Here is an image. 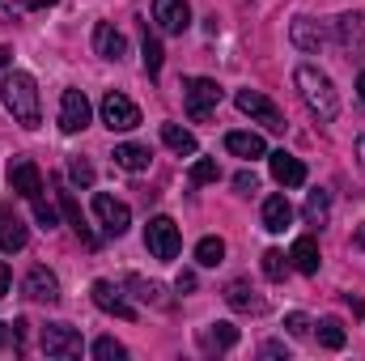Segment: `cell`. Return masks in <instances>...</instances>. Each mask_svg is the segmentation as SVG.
Here are the masks:
<instances>
[{
    "label": "cell",
    "instance_id": "ab89813d",
    "mask_svg": "<svg viewBox=\"0 0 365 361\" xmlns=\"http://www.w3.org/2000/svg\"><path fill=\"white\" fill-rule=\"evenodd\" d=\"M175 289H179V293H191V289H195V272H179Z\"/></svg>",
    "mask_w": 365,
    "mask_h": 361
},
{
    "label": "cell",
    "instance_id": "44dd1931",
    "mask_svg": "<svg viewBox=\"0 0 365 361\" xmlns=\"http://www.w3.org/2000/svg\"><path fill=\"white\" fill-rule=\"evenodd\" d=\"M238 345V327L234 323H208L204 332H200V349L204 353H225V349H234Z\"/></svg>",
    "mask_w": 365,
    "mask_h": 361
},
{
    "label": "cell",
    "instance_id": "bcb514c9",
    "mask_svg": "<svg viewBox=\"0 0 365 361\" xmlns=\"http://www.w3.org/2000/svg\"><path fill=\"white\" fill-rule=\"evenodd\" d=\"M357 93H361V102H365V73L357 77Z\"/></svg>",
    "mask_w": 365,
    "mask_h": 361
},
{
    "label": "cell",
    "instance_id": "836d02e7",
    "mask_svg": "<svg viewBox=\"0 0 365 361\" xmlns=\"http://www.w3.org/2000/svg\"><path fill=\"white\" fill-rule=\"evenodd\" d=\"M217 179H221V171H217V162H212V158H200V162L191 166V183H195V187L217 183Z\"/></svg>",
    "mask_w": 365,
    "mask_h": 361
},
{
    "label": "cell",
    "instance_id": "b9f144b4",
    "mask_svg": "<svg viewBox=\"0 0 365 361\" xmlns=\"http://www.w3.org/2000/svg\"><path fill=\"white\" fill-rule=\"evenodd\" d=\"M9 285H13V276H9V268H4V264H0V298L9 293Z\"/></svg>",
    "mask_w": 365,
    "mask_h": 361
},
{
    "label": "cell",
    "instance_id": "1f68e13d",
    "mask_svg": "<svg viewBox=\"0 0 365 361\" xmlns=\"http://www.w3.org/2000/svg\"><path fill=\"white\" fill-rule=\"evenodd\" d=\"M93 357L98 361H123L128 357V349H123L115 336H102V340H93Z\"/></svg>",
    "mask_w": 365,
    "mask_h": 361
},
{
    "label": "cell",
    "instance_id": "4dcf8cb0",
    "mask_svg": "<svg viewBox=\"0 0 365 361\" xmlns=\"http://www.w3.org/2000/svg\"><path fill=\"white\" fill-rule=\"evenodd\" d=\"M140 56H145V73H149V77H158V73H162V43H158L153 34H145Z\"/></svg>",
    "mask_w": 365,
    "mask_h": 361
},
{
    "label": "cell",
    "instance_id": "f35d334b",
    "mask_svg": "<svg viewBox=\"0 0 365 361\" xmlns=\"http://www.w3.org/2000/svg\"><path fill=\"white\" fill-rule=\"evenodd\" d=\"M234 187H238V191H255V175H251V171L234 175Z\"/></svg>",
    "mask_w": 365,
    "mask_h": 361
},
{
    "label": "cell",
    "instance_id": "8fae6325",
    "mask_svg": "<svg viewBox=\"0 0 365 361\" xmlns=\"http://www.w3.org/2000/svg\"><path fill=\"white\" fill-rule=\"evenodd\" d=\"M60 128L64 132L90 128V98H86V90H64V98H60Z\"/></svg>",
    "mask_w": 365,
    "mask_h": 361
},
{
    "label": "cell",
    "instance_id": "f1b7e54d",
    "mask_svg": "<svg viewBox=\"0 0 365 361\" xmlns=\"http://www.w3.org/2000/svg\"><path fill=\"white\" fill-rule=\"evenodd\" d=\"M327 213H331V195H327V191H310V200H306V221H310V225H323Z\"/></svg>",
    "mask_w": 365,
    "mask_h": 361
},
{
    "label": "cell",
    "instance_id": "7a4b0ae2",
    "mask_svg": "<svg viewBox=\"0 0 365 361\" xmlns=\"http://www.w3.org/2000/svg\"><path fill=\"white\" fill-rule=\"evenodd\" d=\"M0 102L9 106V115H13L21 128H30V132L38 128L43 106H38V86H34L30 73H9L4 86H0Z\"/></svg>",
    "mask_w": 365,
    "mask_h": 361
},
{
    "label": "cell",
    "instance_id": "7bdbcfd3",
    "mask_svg": "<svg viewBox=\"0 0 365 361\" xmlns=\"http://www.w3.org/2000/svg\"><path fill=\"white\" fill-rule=\"evenodd\" d=\"M56 0H21V9H51Z\"/></svg>",
    "mask_w": 365,
    "mask_h": 361
},
{
    "label": "cell",
    "instance_id": "4316f807",
    "mask_svg": "<svg viewBox=\"0 0 365 361\" xmlns=\"http://www.w3.org/2000/svg\"><path fill=\"white\" fill-rule=\"evenodd\" d=\"M221 260H225V243H221V238L208 234V238L195 243V264H200V268H217Z\"/></svg>",
    "mask_w": 365,
    "mask_h": 361
},
{
    "label": "cell",
    "instance_id": "9a60e30c",
    "mask_svg": "<svg viewBox=\"0 0 365 361\" xmlns=\"http://www.w3.org/2000/svg\"><path fill=\"white\" fill-rule=\"evenodd\" d=\"M268 166H272V179L280 183V187H302V183H306V166H302L293 153H284V149L268 153Z\"/></svg>",
    "mask_w": 365,
    "mask_h": 361
},
{
    "label": "cell",
    "instance_id": "8d00e7d4",
    "mask_svg": "<svg viewBox=\"0 0 365 361\" xmlns=\"http://www.w3.org/2000/svg\"><path fill=\"white\" fill-rule=\"evenodd\" d=\"M284 327H289V336H310V327H314V323H310L302 310H293V315L284 319Z\"/></svg>",
    "mask_w": 365,
    "mask_h": 361
},
{
    "label": "cell",
    "instance_id": "e575fe53",
    "mask_svg": "<svg viewBox=\"0 0 365 361\" xmlns=\"http://www.w3.org/2000/svg\"><path fill=\"white\" fill-rule=\"evenodd\" d=\"M68 175H73V183L90 187V183H93V166L86 162V158H73V162H68Z\"/></svg>",
    "mask_w": 365,
    "mask_h": 361
},
{
    "label": "cell",
    "instance_id": "277c9868",
    "mask_svg": "<svg viewBox=\"0 0 365 361\" xmlns=\"http://www.w3.org/2000/svg\"><path fill=\"white\" fill-rule=\"evenodd\" d=\"M145 247H149L153 260H175V255L182 251L179 225H175L170 217H153V221L145 225Z\"/></svg>",
    "mask_w": 365,
    "mask_h": 361
},
{
    "label": "cell",
    "instance_id": "4fadbf2b",
    "mask_svg": "<svg viewBox=\"0 0 365 361\" xmlns=\"http://www.w3.org/2000/svg\"><path fill=\"white\" fill-rule=\"evenodd\" d=\"M9 183H13V191L26 195V200H38V195H43V175H38V166H34L30 158H17V162L9 166Z\"/></svg>",
    "mask_w": 365,
    "mask_h": 361
},
{
    "label": "cell",
    "instance_id": "2e32d148",
    "mask_svg": "<svg viewBox=\"0 0 365 361\" xmlns=\"http://www.w3.org/2000/svg\"><path fill=\"white\" fill-rule=\"evenodd\" d=\"M26 298H34V302H47V306H56V302H60V280H56V272H47V268H30V276H26Z\"/></svg>",
    "mask_w": 365,
    "mask_h": 361
},
{
    "label": "cell",
    "instance_id": "5b68a950",
    "mask_svg": "<svg viewBox=\"0 0 365 361\" xmlns=\"http://www.w3.org/2000/svg\"><path fill=\"white\" fill-rule=\"evenodd\" d=\"M234 102H238L242 115H251V119L264 123L268 132H284V115H280V106H276L272 98H264L259 90H238L234 93Z\"/></svg>",
    "mask_w": 365,
    "mask_h": 361
},
{
    "label": "cell",
    "instance_id": "5bb4252c",
    "mask_svg": "<svg viewBox=\"0 0 365 361\" xmlns=\"http://www.w3.org/2000/svg\"><path fill=\"white\" fill-rule=\"evenodd\" d=\"M56 200H60V208H64V217H68V225H73V230H77V238H81V243H86V247H98V238H93L90 234V225H86V213H81V204H77V195H73V191H68V187H64V183L56 179Z\"/></svg>",
    "mask_w": 365,
    "mask_h": 361
},
{
    "label": "cell",
    "instance_id": "ffe728a7",
    "mask_svg": "<svg viewBox=\"0 0 365 361\" xmlns=\"http://www.w3.org/2000/svg\"><path fill=\"white\" fill-rule=\"evenodd\" d=\"M225 302L234 306V310H242V315H264V298L247 285V280H234V285H225Z\"/></svg>",
    "mask_w": 365,
    "mask_h": 361
},
{
    "label": "cell",
    "instance_id": "7402d4cb",
    "mask_svg": "<svg viewBox=\"0 0 365 361\" xmlns=\"http://www.w3.org/2000/svg\"><path fill=\"white\" fill-rule=\"evenodd\" d=\"M225 149H230L234 158H247V162H255V158L268 153V145H264L259 132H230V136H225Z\"/></svg>",
    "mask_w": 365,
    "mask_h": 361
},
{
    "label": "cell",
    "instance_id": "30bf717a",
    "mask_svg": "<svg viewBox=\"0 0 365 361\" xmlns=\"http://www.w3.org/2000/svg\"><path fill=\"white\" fill-rule=\"evenodd\" d=\"M90 298H93V306L98 310H106V315H115V319H136V306L123 298V289L115 285V280H93V289H90Z\"/></svg>",
    "mask_w": 365,
    "mask_h": 361
},
{
    "label": "cell",
    "instance_id": "7dc6e473",
    "mask_svg": "<svg viewBox=\"0 0 365 361\" xmlns=\"http://www.w3.org/2000/svg\"><path fill=\"white\" fill-rule=\"evenodd\" d=\"M353 247H365V230L357 234V238H353Z\"/></svg>",
    "mask_w": 365,
    "mask_h": 361
},
{
    "label": "cell",
    "instance_id": "ba28073f",
    "mask_svg": "<svg viewBox=\"0 0 365 361\" xmlns=\"http://www.w3.org/2000/svg\"><path fill=\"white\" fill-rule=\"evenodd\" d=\"M102 123L110 128V132H132L136 123H140V106L132 102V98H123V93H106L102 98Z\"/></svg>",
    "mask_w": 365,
    "mask_h": 361
},
{
    "label": "cell",
    "instance_id": "9c48e42d",
    "mask_svg": "<svg viewBox=\"0 0 365 361\" xmlns=\"http://www.w3.org/2000/svg\"><path fill=\"white\" fill-rule=\"evenodd\" d=\"M336 43L344 56L365 60V13H340L336 17Z\"/></svg>",
    "mask_w": 365,
    "mask_h": 361
},
{
    "label": "cell",
    "instance_id": "52a82bcc",
    "mask_svg": "<svg viewBox=\"0 0 365 361\" xmlns=\"http://www.w3.org/2000/svg\"><path fill=\"white\" fill-rule=\"evenodd\" d=\"M43 353H47V357H81V353H86V340H81L77 327L51 323V327H43Z\"/></svg>",
    "mask_w": 365,
    "mask_h": 361
},
{
    "label": "cell",
    "instance_id": "d4e9b609",
    "mask_svg": "<svg viewBox=\"0 0 365 361\" xmlns=\"http://www.w3.org/2000/svg\"><path fill=\"white\" fill-rule=\"evenodd\" d=\"M162 141H166V149L179 153V158H195V153H200L195 136H191L187 128H179V123H162Z\"/></svg>",
    "mask_w": 365,
    "mask_h": 361
},
{
    "label": "cell",
    "instance_id": "e0dca14e",
    "mask_svg": "<svg viewBox=\"0 0 365 361\" xmlns=\"http://www.w3.org/2000/svg\"><path fill=\"white\" fill-rule=\"evenodd\" d=\"M93 51H98L102 60H119V56L128 51V39H123L110 21H98V26H93Z\"/></svg>",
    "mask_w": 365,
    "mask_h": 361
},
{
    "label": "cell",
    "instance_id": "d590c367",
    "mask_svg": "<svg viewBox=\"0 0 365 361\" xmlns=\"http://www.w3.org/2000/svg\"><path fill=\"white\" fill-rule=\"evenodd\" d=\"M30 204H34V217H38V225H43V230H51V225L60 221V217H56V208H51L43 195H38V200H30Z\"/></svg>",
    "mask_w": 365,
    "mask_h": 361
},
{
    "label": "cell",
    "instance_id": "8992f818",
    "mask_svg": "<svg viewBox=\"0 0 365 361\" xmlns=\"http://www.w3.org/2000/svg\"><path fill=\"white\" fill-rule=\"evenodd\" d=\"M93 217L102 221V230H106L110 238H123V234H128V225H132V208H128L123 200L106 195V191H98V195H93Z\"/></svg>",
    "mask_w": 365,
    "mask_h": 361
},
{
    "label": "cell",
    "instance_id": "484cf974",
    "mask_svg": "<svg viewBox=\"0 0 365 361\" xmlns=\"http://www.w3.org/2000/svg\"><path fill=\"white\" fill-rule=\"evenodd\" d=\"M289 260H293V268L306 272V276H314L319 272V243L306 234V238H297L293 243V251H289Z\"/></svg>",
    "mask_w": 365,
    "mask_h": 361
},
{
    "label": "cell",
    "instance_id": "d6986e66",
    "mask_svg": "<svg viewBox=\"0 0 365 361\" xmlns=\"http://www.w3.org/2000/svg\"><path fill=\"white\" fill-rule=\"evenodd\" d=\"M289 39H293V47H302V51H323V43H327L323 26L310 21V17H297V21L289 26Z\"/></svg>",
    "mask_w": 365,
    "mask_h": 361
},
{
    "label": "cell",
    "instance_id": "ac0fdd59",
    "mask_svg": "<svg viewBox=\"0 0 365 361\" xmlns=\"http://www.w3.org/2000/svg\"><path fill=\"white\" fill-rule=\"evenodd\" d=\"M26 238H30V230H26V221L17 217V213H0V251L4 255H13V251H21L26 247Z\"/></svg>",
    "mask_w": 365,
    "mask_h": 361
},
{
    "label": "cell",
    "instance_id": "3957f363",
    "mask_svg": "<svg viewBox=\"0 0 365 361\" xmlns=\"http://www.w3.org/2000/svg\"><path fill=\"white\" fill-rule=\"evenodd\" d=\"M182 98H187V115L200 123V119H208L217 106H221V98H225V90L212 81V77H191L187 86H182Z\"/></svg>",
    "mask_w": 365,
    "mask_h": 361
},
{
    "label": "cell",
    "instance_id": "74e56055",
    "mask_svg": "<svg viewBox=\"0 0 365 361\" xmlns=\"http://www.w3.org/2000/svg\"><path fill=\"white\" fill-rule=\"evenodd\" d=\"M21 327H26V323H21V319H17V323H13V327H9V323H0V349H13V345H17V340H21Z\"/></svg>",
    "mask_w": 365,
    "mask_h": 361
},
{
    "label": "cell",
    "instance_id": "7c38bea8",
    "mask_svg": "<svg viewBox=\"0 0 365 361\" xmlns=\"http://www.w3.org/2000/svg\"><path fill=\"white\" fill-rule=\"evenodd\" d=\"M153 21L162 34H182L191 26V9L187 0H153Z\"/></svg>",
    "mask_w": 365,
    "mask_h": 361
},
{
    "label": "cell",
    "instance_id": "603a6c76",
    "mask_svg": "<svg viewBox=\"0 0 365 361\" xmlns=\"http://www.w3.org/2000/svg\"><path fill=\"white\" fill-rule=\"evenodd\" d=\"M289 221H293V204H289L284 195H268V200H264V230H268V234H284Z\"/></svg>",
    "mask_w": 365,
    "mask_h": 361
},
{
    "label": "cell",
    "instance_id": "ee69618b",
    "mask_svg": "<svg viewBox=\"0 0 365 361\" xmlns=\"http://www.w3.org/2000/svg\"><path fill=\"white\" fill-rule=\"evenodd\" d=\"M9 64H13V51H9V47H0V73H4Z\"/></svg>",
    "mask_w": 365,
    "mask_h": 361
},
{
    "label": "cell",
    "instance_id": "d6a6232c",
    "mask_svg": "<svg viewBox=\"0 0 365 361\" xmlns=\"http://www.w3.org/2000/svg\"><path fill=\"white\" fill-rule=\"evenodd\" d=\"M284 272H289V255L284 251H264V276L268 280H284Z\"/></svg>",
    "mask_w": 365,
    "mask_h": 361
},
{
    "label": "cell",
    "instance_id": "f6af8a7d",
    "mask_svg": "<svg viewBox=\"0 0 365 361\" xmlns=\"http://www.w3.org/2000/svg\"><path fill=\"white\" fill-rule=\"evenodd\" d=\"M357 162H361V171H365V136L357 141Z\"/></svg>",
    "mask_w": 365,
    "mask_h": 361
},
{
    "label": "cell",
    "instance_id": "6da1fadb",
    "mask_svg": "<svg viewBox=\"0 0 365 361\" xmlns=\"http://www.w3.org/2000/svg\"><path fill=\"white\" fill-rule=\"evenodd\" d=\"M293 86H297L302 102H306V111H310L319 123H331V119L340 115V98H336L331 77H327V73H319L314 64H302V68L293 73Z\"/></svg>",
    "mask_w": 365,
    "mask_h": 361
},
{
    "label": "cell",
    "instance_id": "f546056e",
    "mask_svg": "<svg viewBox=\"0 0 365 361\" xmlns=\"http://www.w3.org/2000/svg\"><path fill=\"white\" fill-rule=\"evenodd\" d=\"M344 340H349V336H344L340 319H323V323H319V345H323V349H344Z\"/></svg>",
    "mask_w": 365,
    "mask_h": 361
},
{
    "label": "cell",
    "instance_id": "cb8c5ba5",
    "mask_svg": "<svg viewBox=\"0 0 365 361\" xmlns=\"http://www.w3.org/2000/svg\"><path fill=\"white\" fill-rule=\"evenodd\" d=\"M115 166H123V171H132V175H140V171H149V162H153V153L145 149V145H115Z\"/></svg>",
    "mask_w": 365,
    "mask_h": 361
},
{
    "label": "cell",
    "instance_id": "60d3db41",
    "mask_svg": "<svg viewBox=\"0 0 365 361\" xmlns=\"http://www.w3.org/2000/svg\"><path fill=\"white\" fill-rule=\"evenodd\" d=\"M259 353H264V357H289V349H284V345H276V340H268Z\"/></svg>",
    "mask_w": 365,
    "mask_h": 361
},
{
    "label": "cell",
    "instance_id": "83f0119b",
    "mask_svg": "<svg viewBox=\"0 0 365 361\" xmlns=\"http://www.w3.org/2000/svg\"><path fill=\"white\" fill-rule=\"evenodd\" d=\"M128 289H136V298H140V302H149V306H170V302L162 298V285H158V280H140V276H128Z\"/></svg>",
    "mask_w": 365,
    "mask_h": 361
}]
</instances>
